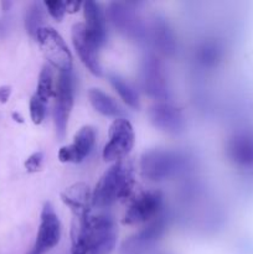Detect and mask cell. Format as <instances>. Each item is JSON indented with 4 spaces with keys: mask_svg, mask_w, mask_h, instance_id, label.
<instances>
[{
    "mask_svg": "<svg viewBox=\"0 0 253 254\" xmlns=\"http://www.w3.org/2000/svg\"><path fill=\"white\" fill-rule=\"evenodd\" d=\"M133 170L129 164L123 161L114 163L102 175L92 192V206L106 208L117 201L126 198L133 190Z\"/></svg>",
    "mask_w": 253,
    "mask_h": 254,
    "instance_id": "cell-1",
    "label": "cell"
},
{
    "mask_svg": "<svg viewBox=\"0 0 253 254\" xmlns=\"http://www.w3.org/2000/svg\"><path fill=\"white\" fill-rule=\"evenodd\" d=\"M186 158L183 154L166 149H153L140 158V173L150 181H165L185 169Z\"/></svg>",
    "mask_w": 253,
    "mask_h": 254,
    "instance_id": "cell-2",
    "label": "cell"
},
{
    "mask_svg": "<svg viewBox=\"0 0 253 254\" xmlns=\"http://www.w3.org/2000/svg\"><path fill=\"white\" fill-rule=\"evenodd\" d=\"M106 17L112 25L129 40L143 42L148 37V30L141 21L135 9L126 2H109L106 10Z\"/></svg>",
    "mask_w": 253,
    "mask_h": 254,
    "instance_id": "cell-3",
    "label": "cell"
},
{
    "mask_svg": "<svg viewBox=\"0 0 253 254\" xmlns=\"http://www.w3.org/2000/svg\"><path fill=\"white\" fill-rule=\"evenodd\" d=\"M55 97H56L54 108L55 127H56L57 136L62 139L66 135L67 124L74 101V78L72 69L59 73V78L55 86Z\"/></svg>",
    "mask_w": 253,
    "mask_h": 254,
    "instance_id": "cell-4",
    "label": "cell"
},
{
    "mask_svg": "<svg viewBox=\"0 0 253 254\" xmlns=\"http://www.w3.org/2000/svg\"><path fill=\"white\" fill-rule=\"evenodd\" d=\"M35 39L52 67L60 72L72 69L71 51L61 35L54 27L44 26L37 31Z\"/></svg>",
    "mask_w": 253,
    "mask_h": 254,
    "instance_id": "cell-5",
    "label": "cell"
},
{
    "mask_svg": "<svg viewBox=\"0 0 253 254\" xmlns=\"http://www.w3.org/2000/svg\"><path fill=\"white\" fill-rule=\"evenodd\" d=\"M135 141L133 127L126 119L117 118L109 127L108 141L103 148V159L108 163L121 161L131 151Z\"/></svg>",
    "mask_w": 253,
    "mask_h": 254,
    "instance_id": "cell-6",
    "label": "cell"
},
{
    "mask_svg": "<svg viewBox=\"0 0 253 254\" xmlns=\"http://www.w3.org/2000/svg\"><path fill=\"white\" fill-rule=\"evenodd\" d=\"M140 86L149 97L158 101H164L169 97V87L163 64L154 55H148L143 59L139 71Z\"/></svg>",
    "mask_w": 253,
    "mask_h": 254,
    "instance_id": "cell-7",
    "label": "cell"
},
{
    "mask_svg": "<svg viewBox=\"0 0 253 254\" xmlns=\"http://www.w3.org/2000/svg\"><path fill=\"white\" fill-rule=\"evenodd\" d=\"M163 201L164 197L160 191L143 192L129 205L123 217V223L133 226L155 220L163 207Z\"/></svg>",
    "mask_w": 253,
    "mask_h": 254,
    "instance_id": "cell-8",
    "label": "cell"
},
{
    "mask_svg": "<svg viewBox=\"0 0 253 254\" xmlns=\"http://www.w3.org/2000/svg\"><path fill=\"white\" fill-rule=\"evenodd\" d=\"M168 228V220L163 216L151 221L146 227L130 236L122 245V254H144L148 252L164 236Z\"/></svg>",
    "mask_w": 253,
    "mask_h": 254,
    "instance_id": "cell-9",
    "label": "cell"
},
{
    "mask_svg": "<svg viewBox=\"0 0 253 254\" xmlns=\"http://www.w3.org/2000/svg\"><path fill=\"white\" fill-rule=\"evenodd\" d=\"M150 123L159 130L178 135L185 130V117L180 108L168 102H158L148 109Z\"/></svg>",
    "mask_w": 253,
    "mask_h": 254,
    "instance_id": "cell-10",
    "label": "cell"
},
{
    "mask_svg": "<svg viewBox=\"0 0 253 254\" xmlns=\"http://www.w3.org/2000/svg\"><path fill=\"white\" fill-rule=\"evenodd\" d=\"M61 240V222L54 206L46 202L42 207L40 227L37 231L34 250L44 254L56 247Z\"/></svg>",
    "mask_w": 253,
    "mask_h": 254,
    "instance_id": "cell-11",
    "label": "cell"
},
{
    "mask_svg": "<svg viewBox=\"0 0 253 254\" xmlns=\"http://www.w3.org/2000/svg\"><path fill=\"white\" fill-rule=\"evenodd\" d=\"M72 44H73L74 50H76L82 64L88 68V71L92 74L101 77L103 71H102L98 54H97L98 47L94 45V42L89 37L84 24H76L72 27Z\"/></svg>",
    "mask_w": 253,
    "mask_h": 254,
    "instance_id": "cell-12",
    "label": "cell"
},
{
    "mask_svg": "<svg viewBox=\"0 0 253 254\" xmlns=\"http://www.w3.org/2000/svg\"><path fill=\"white\" fill-rule=\"evenodd\" d=\"M96 136L97 133L93 127L86 126L79 129L78 133L74 135L73 141L60 149V161L72 164H78L83 161L91 154L96 143Z\"/></svg>",
    "mask_w": 253,
    "mask_h": 254,
    "instance_id": "cell-13",
    "label": "cell"
},
{
    "mask_svg": "<svg viewBox=\"0 0 253 254\" xmlns=\"http://www.w3.org/2000/svg\"><path fill=\"white\" fill-rule=\"evenodd\" d=\"M83 14L86 19V27L89 37L97 47H102L107 41V17L101 4L93 0L83 2Z\"/></svg>",
    "mask_w": 253,
    "mask_h": 254,
    "instance_id": "cell-14",
    "label": "cell"
},
{
    "mask_svg": "<svg viewBox=\"0 0 253 254\" xmlns=\"http://www.w3.org/2000/svg\"><path fill=\"white\" fill-rule=\"evenodd\" d=\"M61 200L73 213V217H83L89 215V207L92 205V193L88 185L84 183H77L69 186L61 193Z\"/></svg>",
    "mask_w": 253,
    "mask_h": 254,
    "instance_id": "cell-15",
    "label": "cell"
},
{
    "mask_svg": "<svg viewBox=\"0 0 253 254\" xmlns=\"http://www.w3.org/2000/svg\"><path fill=\"white\" fill-rule=\"evenodd\" d=\"M150 36L159 52L173 56L176 52V36L165 17L156 16L150 29Z\"/></svg>",
    "mask_w": 253,
    "mask_h": 254,
    "instance_id": "cell-16",
    "label": "cell"
},
{
    "mask_svg": "<svg viewBox=\"0 0 253 254\" xmlns=\"http://www.w3.org/2000/svg\"><path fill=\"white\" fill-rule=\"evenodd\" d=\"M227 154L231 160L238 166H253V138L248 135H237L227 144Z\"/></svg>",
    "mask_w": 253,
    "mask_h": 254,
    "instance_id": "cell-17",
    "label": "cell"
},
{
    "mask_svg": "<svg viewBox=\"0 0 253 254\" xmlns=\"http://www.w3.org/2000/svg\"><path fill=\"white\" fill-rule=\"evenodd\" d=\"M88 99L91 102L92 107L94 111L98 112L99 114L104 117H114V118H119L122 114L121 107L118 106L116 101L104 93L103 91L98 88H91L88 91Z\"/></svg>",
    "mask_w": 253,
    "mask_h": 254,
    "instance_id": "cell-18",
    "label": "cell"
},
{
    "mask_svg": "<svg viewBox=\"0 0 253 254\" xmlns=\"http://www.w3.org/2000/svg\"><path fill=\"white\" fill-rule=\"evenodd\" d=\"M117 232L113 220L107 223L97 235L88 254H112L116 248Z\"/></svg>",
    "mask_w": 253,
    "mask_h": 254,
    "instance_id": "cell-19",
    "label": "cell"
},
{
    "mask_svg": "<svg viewBox=\"0 0 253 254\" xmlns=\"http://www.w3.org/2000/svg\"><path fill=\"white\" fill-rule=\"evenodd\" d=\"M109 82H111L112 87L116 89L117 93L119 94V97L122 98V101L126 104L128 107L133 109L139 108V97L136 91L134 89V87L131 86L129 82H126V79L122 78L118 74H109L108 76Z\"/></svg>",
    "mask_w": 253,
    "mask_h": 254,
    "instance_id": "cell-20",
    "label": "cell"
},
{
    "mask_svg": "<svg viewBox=\"0 0 253 254\" xmlns=\"http://www.w3.org/2000/svg\"><path fill=\"white\" fill-rule=\"evenodd\" d=\"M221 56H222V49H221L220 44L217 41H212V40L202 42L196 52L197 61L203 67L216 66L221 60Z\"/></svg>",
    "mask_w": 253,
    "mask_h": 254,
    "instance_id": "cell-21",
    "label": "cell"
},
{
    "mask_svg": "<svg viewBox=\"0 0 253 254\" xmlns=\"http://www.w3.org/2000/svg\"><path fill=\"white\" fill-rule=\"evenodd\" d=\"M45 6L41 2H32L29 5L25 14V27L30 36H36L37 31L44 27Z\"/></svg>",
    "mask_w": 253,
    "mask_h": 254,
    "instance_id": "cell-22",
    "label": "cell"
},
{
    "mask_svg": "<svg viewBox=\"0 0 253 254\" xmlns=\"http://www.w3.org/2000/svg\"><path fill=\"white\" fill-rule=\"evenodd\" d=\"M55 79H54V72H52L51 67L45 64L42 67L41 72L39 76V82H37V88L35 94L40 97V98L45 99L49 102V99L52 96H55Z\"/></svg>",
    "mask_w": 253,
    "mask_h": 254,
    "instance_id": "cell-23",
    "label": "cell"
},
{
    "mask_svg": "<svg viewBox=\"0 0 253 254\" xmlns=\"http://www.w3.org/2000/svg\"><path fill=\"white\" fill-rule=\"evenodd\" d=\"M46 109H47V102L45 99L40 98L37 94H34L30 99V117L34 124L40 126L44 122L45 117H46Z\"/></svg>",
    "mask_w": 253,
    "mask_h": 254,
    "instance_id": "cell-24",
    "label": "cell"
},
{
    "mask_svg": "<svg viewBox=\"0 0 253 254\" xmlns=\"http://www.w3.org/2000/svg\"><path fill=\"white\" fill-rule=\"evenodd\" d=\"M45 9L47 10L50 15L54 17L56 21H61L66 14V2L62 1H45Z\"/></svg>",
    "mask_w": 253,
    "mask_h": 254,
    "instance_id": "cell-25",
    "label": "cell"
},
{
    "mask_svg": "<svg viewBox=\"0 0 253 254\" xmlns=\"http://www.w3.org/2000/svg\"><path fill=\"white\" fill-rule=\"evenodd\" d=\"M42 161H44V153L41 151H36V153L31 154L29 158L25 161V169L27 173H36L41 169Z\"/></svg>",
    "mask_w": 253,
    "mask_h": 254,
    "instance_id": "cell-26",
    "label": "cell"
},
{
    "mask_svg": "<svg viewBox=\"0 0 253 254\" xmlns=\"http://www.w3.org/2000/svg\"><path fill=\"white\" fill-rule=\"evenodd\" d=\"M11 94V87L10 86H1L0 87V103H6Z\"/></svg>",
    "mask_w": 253,
    "mask_h": 254,
    "instance_id": "cell-27",
    "label": "cell"
},
{
    "mask_svg": "<svg viewBox=\"0 0 253 254\" xmlns=\"http://www.w3.org/2000/svg\"><path fill=\"white\" fill-rule=\"evenodd\" d=\"M83 5V2H77V1H67L66 2V11L67 12H76L78 11L79 7Z\"/></svg>",
    "mask_w": 253,
    "mask_h": 254,
    "instance_id": "cell-28",
    "label": "cell"
},
{
    "mask_svg": "<svg viewBox=\"0 0 253 254\" xmlns=\"http://www.w3.org/2000/svg\"><path fill=\"white\" fill-rule=\"evenodd\" d=\"M12 118H14V121L17 122V123H24V118H22L19 113H16V112L12 113Z\"/></svg>",
    "mask_w": 253,
    "mask_h": 254,
    "instance_id": "cell-29",
    "label": "cell"
},
{
    "mask_svg": "<svg viewBox=\"0 0 253 254\" xmlns=\"http://www.w3.org/2000/svg\"><path fill=\"white\" fill-rule=\"evenodd\" d=\"M5 30H6V26H5V22L0 20V37H1L2 35H4Z\"/></svg>",
    "mask_w": 253,
    "mask_h": 254,
    "instance_id": "cell-30",
    "label": "cell"
},
{
    "mask_svg": "<svg viewBox=\"0 0 253 254\" xmlns=\"http://www.w3.org/2000/svg\"><path fill=\"white\" fill-rule=\"evenodd\" d=\"M27 254H40L39 252H37V251H35L34 250V248H32V250L31 251H30V252L29 253H27Z\"/></svg>",
    "mask_w": 253,
    "mask_h": 254,
    "instance_id": "cell-31",
    "label": "cell"
}]
</instances>
